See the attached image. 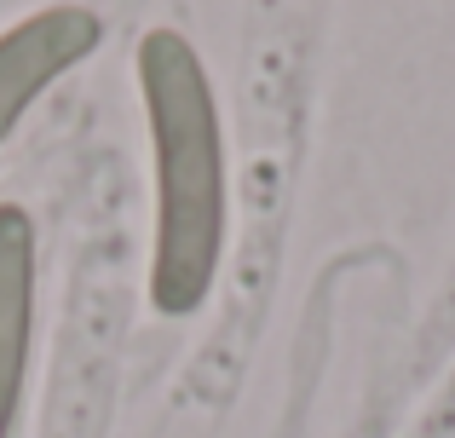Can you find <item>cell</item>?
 I'll list each match as a JSON object with an SVG mask.
<instances>
[{"label":"cell","instance_id":"cell-1","mask_svg":"<svg viewBox=\"0 0 455 438\" xmlns=\"http://www.w3.org/2000/svg\"><path fill=\"white\" fill-rule=\"evenodd\" d=\"M139 92L156 150V254L150 306L190 317L213 289L225 254V139L208 69L179 29L139 41Z\"/></svg>","mask_w":455,"mask_h":438},{"label":"cell","instance_id":"cell-2","mask_svg":"<svg viewBox=\"0 0 455 438\" xmlns=\"http://www.w3.org/2000/svg\"><path fill=\"white\" fill-rule=\"evenodd\" d=\"M104 23L87 6H46L29 12L0 35V145L18 133L29 104L41 99L52 81H64L87 52H99Z\"/></svg>","mask_w":455,"mask_h":438},{"label":"cell","instance_id":"cell-3","mask_svg":"<svg viewBox=\"0 0 455 438\" xmlns=\"http://www.w3.org/2000/svg\"><path fill=\"white\" fill-rule=\"evenodd\" d=\"M35 335V225L18 203H0V433L12 427L29 375Z\"/></svg>","mask_w":455,"mask_h":438}]
</instances>
